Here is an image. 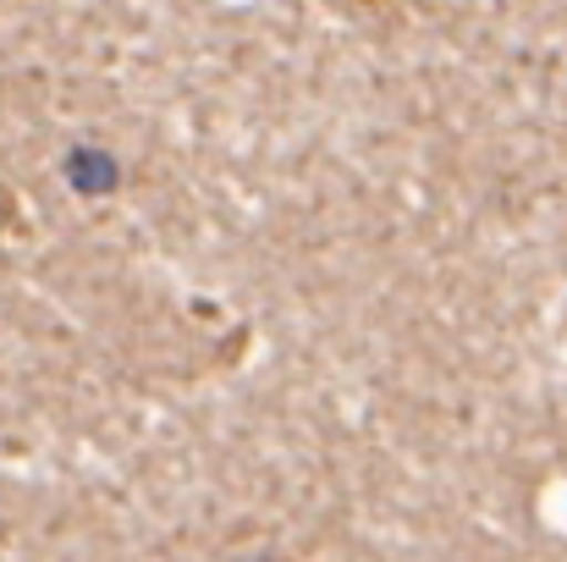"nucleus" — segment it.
I'll use <instances>...</instances> for the list:
<instances>
[{"instance_id":"f257e3e1","label":"nucleus","mask_w":567,"mask_h":562,"mask_svg":"<svg viewBox=\"0 0 567 562\" xmlns=\"http://www.w3.org/2000/svg\"><path fill=\"white\" fill-rule=\"evenodd\" d=\"M66 183L78 187L83 198H105L111 187L122 183V166H116L105 150H89V144H83V150L66 155Z\"/></svg>"}]
</instances>
